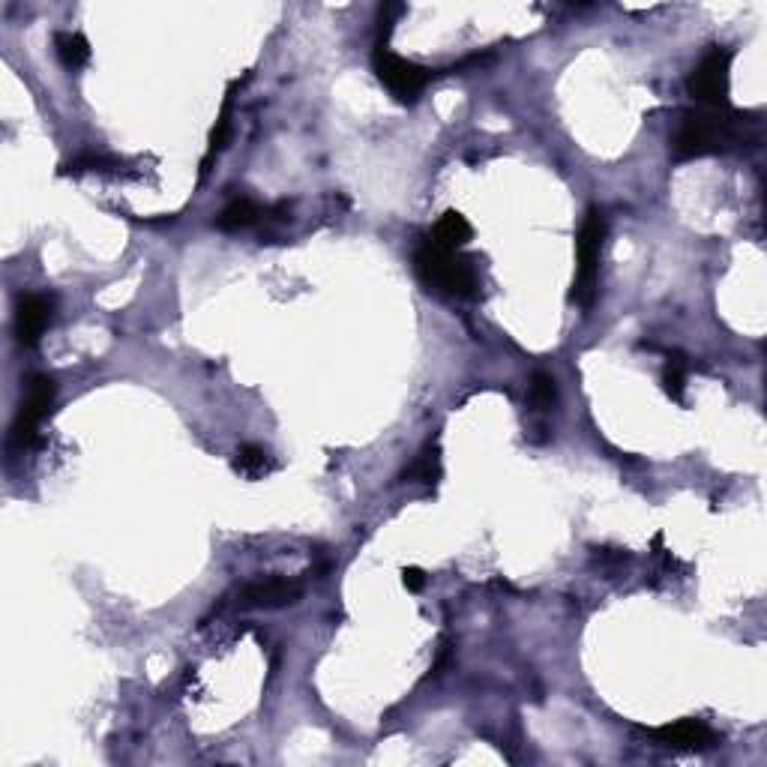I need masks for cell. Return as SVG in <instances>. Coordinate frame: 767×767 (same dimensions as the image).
<instances>
[{"instance_id": "obj_1", "label": "cell", "mask_w": 767, "mask_h": 767, "mask_svg": "<svg viewBox=\"0 0 767 767\" xmlns=\"http://www.w3.org/2000/svg\"><path fill=\"white\" fill-rule=\"evenodd\" d=\"M744 117L729 108H699L684 114L675 138H672V153L678 162L684 159H699L717 150H726V144L738 141Z\"/></svg>"}, {"instance_id": "obj_2", "label": "cell", "mask_w": 767, "mask_h": 767, "mask_svg": "<svg viewBox=\"0 0 767 767\" xmlns=\"http://www.w3.org/2000/svg\"><path fill=\"white\" fill-rule=\"evenodd\" d=\"M414 270L423 279V285H429L432 291L447 294V297L468 300L480 288V276H477L474 261L465 258L462 252L441 249L432 240H423L420 249L414 252Z\"/></svg>"}, {"instance_id": "obj_3", "label": "cell", "mask_w": 767, "mask_h": 767, "mask_svg": "<svg viewBox=\"0 0 767 767\" xmlns=\"http://www.w3.org/2000/svg\"><path fill=\"white\" fill-rule=\"evenodd\" d=\"M603 240H606V216H603L600 207H591L585 213V222H582L579 240H576V279H573L570 300L579 303V306H591L594 297H597Z\"/></svg>"}, {"instance_id": "obj_4", "label": "cell", "mask_w": 767, "mask_h": 767, "mask_svg": "<svg viewBox=\"0 0 767 767\" xmlns=\"http://www.w3.org/2000/svg\"><path fill=\"white\" fill-rule=\"evenodd\" d=\"M732 51L723 45H714L699 66L693 69L687 87L690 96L702 108H729V87H732Z\"/></svg>"}, {"instance_id": "obj_5", "label": "cell", "mask_w": 767, "mask_h": 767, "mask_svg": "<svg viewBox=\"0 0 767 767\" xmlns=\"http://www.w3.org/2000/svg\"><path fill=\"white\" fill-rule=\"evenodd\" d=\"M54 396H57V384L54 378L48 375H33L27 381V390H24V399L18 405V414H15V423L9 429V444L15 450H27L36 444L39 438V426L42 420L48 417L51 405H54Z\"/></svg>"}, {"instance_id": "obj_6", "label": "cell", "mask_w": 767, "mask_h": 767, "mask_svg": "<svg viewBox=\"0 0 767 767\" xmlns=\"http://www.w3.org/2000/svg\"><path fill=\"white\" fill-rule=\"evenodd\" d=\"M372 66H375V75L378 81L399 99V102H414L426 84L432 81V69L420 66V63H411L399 54H393L387 45H375V54H372Z\"/></svg>"}, {"instance_id": "obj_7", "label": "cell", "mask_w": 767, "mask_h": 767, "mask_svg": "<svg viewBox=\"0 0 767 767\" xmlns=\"http://www.w3.org/2000/svg\"><path fill=\"white\" fill-rule=\"evenodd\" d=\"M303 588L288 579H261L240 588V606L243 609H282L294 606L300 600Z\"/></svg>"}, {"instance_id": "obj_8", "label": "cell", "mask_w": 767, "mask_h": 767, "mask_svg": "<svg viewBox=\"0 0 767 767\" xmlns=\"http://www.w3.org/2000/svg\"><path fill=\"white\" fill-rule=\"evenodd\" d=\"M654 738L669 747V750H678V753H702V750H711L720 744L717 732L708 729L705 723L699 720H678L672 726H663L654 732Z\"/></svg>"}, {"instance_id": "obj_9", "label": "cell", "mask_w": 767, "mask_h": 767, "mask_svg": "<svg viewBox=\"0 0 767 767\" xmlns=\"http://www.w3.org/2000/svg\"><path fill=\"white\" fill-rule=\"evenodd\" d=\"M54 303L45 294H27L18 300L15 309V339L24 348H33L39 342V336L45 333L48 321H51Z\"/></svg>"}, {"instance_id": "obj_10", "label": "cell", "mask_w": 767, "mask_h": 767, "mask_svg": "<svg viewBox=\"0 0 767 767\" xmlns=\"http://www.w3.org/2000/svg\"><path fill=\"white\" fill-rule=\"evenodd\" d=\"M471 234H474L471 222H468L459 210H447V213L435 222V228H432V234H429L426 240H432V243L441 246V249L459 252V249L471 240Z\"/></svg>"}, {"instance_id": "obj_11", "label": "cell", "mask_w": 767, "mask_h": 767, "mask_svg": "<svg viewBox=\"0 0 767 767\" xmlns=\"http://www.w3.org/2000/svg\"><path fill=\"white\" fill-rule=\"evenodd\" d=\"M267 210H261L252 198H234L216 219V225L222 231H243V228H252L255 222L264 219Z\"/></svg>"}, {"instance_id": "obj_12", "label": "cell", "mask_w": 767, "mask_h": 767, "mask_svg": "<svg viewBox=\"0 0 767 767\" xmlns=\"http://www.w3.org/2000/svg\"><path fill=\"white\" fill-rule=\"evenodd\" d=\"M234 90H237V81L231 84V90L225 93V102H222V108H219V117H216V126H213V132H210V144H207V153H204V162H201V177L207 174V168H210V162L216 159V153L225 147V141H228V132H231V102H234Z\"/></svg>"}, {"instance_id": "obj_13", "label": "cell", "mask_w": 767, "mask_h": 767, "mask_svg": "<svg viewBox=\"0 0 767 767\" xmlns=\"http://www.w3.org/2000/svg\"><path fill=\"white\" fill-rule=\"evenodd\" d=\"M54 48H57V57L66 69H78L90 60V42L75 33V30H66V33H57L54 36Z\"/></svg>"}, {"instance_id": "obj_14", "label": "cell", "mask_w": 767, "mask_h": 767, "mask_svg": "<svg viewBox=\"0 0 767 767\" xmlns=\"http://www.w3.org/2000/svg\"><path fill=\"white\" fill-rule=\"evenodd\" d=\"M234 468H237L243 477L258 480V477H264V474L273 471V459H270V453H267L264 447H258V444H243V447L234 453Z\"/></svg>"}, {"instance_id": "obj_15", "label": "cell", "mask_w": 767, "mask_h": 767, "mask_svg": "<svg viewBox=\"0 0 767 767\" xmlns=\"http://www.w3.org/2000/svg\"><path fill=\"white\" fill-rule=\"evenodd\" d=\"M687 375H690V363L684 354H669L666 360V369H663V390L675 399V402H684V393H687Z\"/></svg>"}, {"instance_id": "obj_16", "label": "cell", "mask_w": 767, "mask_h": 767, "mask_svg": "<svg viewBox=\"0 0 767 767\" xmlns=\"http://www.w3.org/2000/svg\"><path fill=\"white\" fill-rule=\"evenodd\" d=\"M405 477H411L417 483H426V486H435L441 480V450H438V444H429L417 456V462L405 471Z\"/></svg>"}, {"instance_id": "obj_17", "label": "cell", "mask_w": 767, "mask_h": 767, "mask_svg": "<svg viewBox=\"0 0 767 767\" xmlns=\"http://www.w3.org/2000/svg\"><path fill=\"white\" fill-rule=\"evenodd\" d=\"M528 399L537 411H549L558 402V384L549 372H534L531 375V387H528Z\"/></svg>"}, {"instance_id": "obj_18", "label": "cell", "mask_w": 767, "mask_h": 767, "mask_svg": "<svg viewBox=\"0 0 767 767\" xmlns=\"http://www.w3.org/2000/svg\"><path fill=\"white\" fill-rule=\"evenodd\" d=\"M111 168H117V159H111V156H102V153H78V156H72L69 162L60 165V174H87V171L102 174V171H111Z\"/></svg>"}, {"instance_id": "obj_19", "label": "cell", "mask_w": 767, "mask_h": 767, "mask_svg": "<svg viewBox=\"0 0 767 767\" xmlns=\"http://www.w3.org/2000/svg\"><path fill=\"white\" fill-rule=\"evenodd\" d=\"M402 582H405V588H408V591H420V588L426 585V576H423V570L408 567V570L402 573Z\"/></svg>"}]
</instances>
